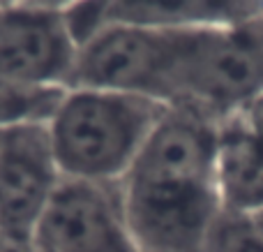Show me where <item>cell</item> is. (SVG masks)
I'll return each instance as SVG.
<instances>
[{
	"instance_id": "7c38bea8",
	"label": "cell",
	"mask_w": 263,
	"mask_h": 252,
	"mask_svg": "<svg viewBox=\"0 0 263 252\" xmlns=\"http://www.w3.org/2000/svg\"><path fill=\"white\" fill-rule=\"evenodd\" d=\"M3 146H5V132H0V155H3Z\"/></svg>"
},
{
	"instance_id": "277c9868",
	"label": "cell",
	"mask_w": 263,
	"mask_h": 252,
	"mask_svg": "<svg viewBox=\"0 0 263 252\" xmlns=\"http://www.w3.org/2000/svg\"><path fill=\"white\" fill-rule=\"evenodd\" d=\"M259 95H263V3L240 19L196 30L176 106L222 123Z\"/></svg>"
},
{
	"instance_id": "9c48e42d",
	"label": "cell",
	"mask_w": 263,
	"mask_h": 252,
	"mask_svg": "<svg viewBox=\"0 0 263 252\" xmlns=\"http://www.w3.org/2000/svg\"><path fill=\"white\" fill-rule=\"evenodd\" d=\"M67 88L26 86L0 79V132L49 125Z\"/></svg>"
},
{
	"instance_id": "9a60e30c",
	"label": "cell",
	"mask_w": 263,
	"mask_h": 252,
	"mask_svg": "<svg viewBox=\"0 0 263 252\" xmlns=\"http://www.w3.org/2000/svg\"><path fill=\"white\" fill-rule=\"evenodd\" d=\"M0 241H3V239H0Z\"/></svg>"
},
{
	"instance_id": "7a4b0ae2",
	"label": "cell",
	"mask_w": 263,
	"mask_h": 252,
	"mask_svg": "<svg viewBox=\"0 0 263 252\" xmlns=\"http://www.w3.org/2000/svg\"><path fill=\"white\" fill-rule=\"evenodd\" d=\"M166 111L129 93L67 88L46 125L63 178L118 185Z\"/></svg>"
},
{
	"instance_id": "5b68a950",
	"label": "cell",
	"mask_w": 263,
	"mask_h": 252,
	"mask_svg": "<svg viewBox=\"0 0 263 252\" xmlns=\"http://www.w3.org/2000/svg\"><path fill=\"white\" fill-rule=\"evenodd\" d=\"M77 60L65 3H0V79L69 88Z\"/></svg>"
},
{
	"instance_id": "8992f818",
	"label": "cell",
	"mask_w": 263,
	"mask_h": 252,
	"mask_svg": "<svg viewBox=\"0 0 263 252\" xmlns=\"http://www.w3.org/2000/svg\"><path fill=\"white\" fill-rule=\"evenodd\" d=\"M42 252H139L118 185L63 178L37 234Z\"/></svg>"
},
{
	"instance_id": "3957f363",
	"label": "cell",
	"mask_w": 263,
	"mask_h": 252,
	"mask_svg": "<svg viewBox=\"0 0 263 252\" xmlns=\"http://www.w3.org/2000/svg\"><path fill=\"white\" fill-rule=\"evenodd\" d=\"M196 28L106 21L79 46L72 86L129 93L171 109L180 100Z\"/></svg>"
},
{
	"instance_id": "6da1fadb",
	"label": "cell",
	"mask_w": 263,
	"mask_h": 252,
	"mask_svg": "<svg viewBox=\"0 0 263 252\" xmlns=\"http://www.w3.org/2000/svg\"><path fill=\"white\" fill-rule=\"evenodd\" d=\"M217 120L168 109L118 183L139 252H205L222 215Z\"/></svg>"
},
{
	"instance_id": "8fae6325",
	"label": "cell",
	"mask_w": 263,
	"mask_h": 252,
	"mask_svg": "<svg viewBox=\"0 0 263 252\" xmlns=\"http://www.w3.org/2000/svg\"><path fill=\"white\" fill-rule=\"evenodd\" d=\"M233 118L240 120V125L247 130L250 134H254L256 139L263 143V95H259L254 102L245 106L240 114H236Z\"/></svg>"
},
{
	"instance_id": "5bb4252c",
	"label": "cell",
	"mask_w": 263,
	"mask_h": 252,
	"mask_svg": "<svg viewBox=\"0 0 263 252\" xmlns=\"http://www.w3.org/2000/svg\"><path fill=\"white\" fill-rule=\"evenodd\" d=\"M0 243H3V241H0Z\"/></svg>"
},
{
	"instance_id": "30bf717a",
	"label": "cell",
	"mask_w": 263,
	"mask_h": 252,
	"mask_svg": "<svg viewBox=\"0 0 263 252\" xmlns=\"http://www.w3.org/2000/svg\"><path fill=\"white\" fill-rule=\"evenodd\" d=\"M205 252H263V225L256 218L222 213L210 231Z\"/></svg>"
},
{
	"instance_id": "ba28073f",
	"label": "cell",
	"mask_w": 263,
	"mask_h": 252,
	"mask_svg": "<svg viewBox=\"0 0 263 252\" xmlns=\"http://www.w3.org/2000/svg\"><path fill=\"white\" fill-rule=\"evenodd\" d=\"M217 190L222 213L245 218L263 215V143L238 118L217 128Z\"/></svg>"
},
{
	"instance_id": "4fadbf2b",
	"label": "cell",
	"mask_w": 263,
	"mask_h": 252,
	"mask_svg": "<svg viewBox=\"0 0 263 252\" xmlns=\"http://www.w3.org/2000/svg\"><path fill=\"white\" fill-rule=\"evenodd\" d=\"M256 220H259V222H261V225H263V215H261V218H256Z\"/></svg>"
},
{
	"instance_id": "52a82bcc",
	"label": "cell",
	"mask_w": 263,
	"mask_h": 252,
	"mask_svg": "<svg viewBox=\"0 0 263 252\" xmlns=\"http://www.w3.org/2000/svg\"><path fill=\"white\" fill-rule=\"evenodd\" d=\"M63 183L46 125L5 132L0 155V239L30 243Z\"/></svg>"
}]
</instances>
